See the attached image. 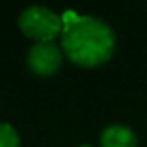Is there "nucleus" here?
Here are the masks:
<instances>
[{"instance_id":"6","label":"nucleus","mask_w":147,"mask_h":147,"mask_svg":"<svg viewBox=\"0 0 147 147\" xmlns=\"http://www.w3.org/2000/svg\"><path fill=\"white\" fill-rule=\"evenodd\" d=\"M80 147H90V145H80Z\"/></svg>"},{"instance_id":"4","label":"nucleus","mask_w":147,"mask_h":147,"mask_svg":"<svg viewBox=\"0 0 147 147\" xmlns=\"http://www.w3.org/2000/svg\"><path fill=\"white\" fill-rule=\"evenodd\" d=\"M100 147H137V135L125 125H111L100 133Z\"/></svg>"},{"instance_id":"5","label":"nucleus","mask_w":147,"mask_h":147,"mask_svg":"<svg viewBox=\"0 0 147 147\" xmlns=\"http://www.w3.org/2000/svg\"><path fill=\"white\" fill-rule=\"evenodd\" d=\"M0 147H19V135L9 123H0Z\"/></svg>"},{"instance_id":"1","label":"nucleus","mask_w":147,"mask_h":147,"mask_svg":"<svg viewBox=\"0 0 147 147\" xmlns=\"http://www.w3.org/2000/svg\"><path fill=\"white\" fill-rule=\"evenodd\" d=\"M61 42L62 52L71 62L82 67H97L113 57L116 35L99 18L66 11L62 14Z\"/></svg>"},{"instance_id":"3","label":"nucleus","mask_w":147,"mask_h":147,"mask_svg":"<svg viewBox=\"0 0 147 147\" xmlns=\"http://www.w3.org/2000/svg\"><path fill=\"white\" fill-rule=\"evenodd\" d=\"M62 64V50L54 42H36L28 52V67L38 76H52Z\"/></svg>"},{"instance_id":"2","label":"nucleus","mask_w":147,"mask_h":147,"mask_svg":"<svg viewBox=\"0 0 147 147\" xmlns=\"http://www.w3.org/2000/svg\"><path fill=\"white\" fill-rule=\"evenodd\" d=\"M21 31L36 42H52L62 33V19L52 9L31 5L24 9L18 19Z\"/></svg>"}]
</instances>
